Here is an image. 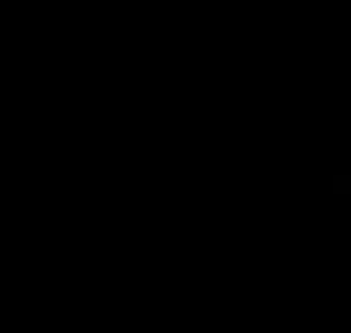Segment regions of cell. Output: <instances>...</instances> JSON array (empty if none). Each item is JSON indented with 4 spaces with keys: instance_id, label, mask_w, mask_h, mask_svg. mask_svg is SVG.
<instances>
[]
</instances>
